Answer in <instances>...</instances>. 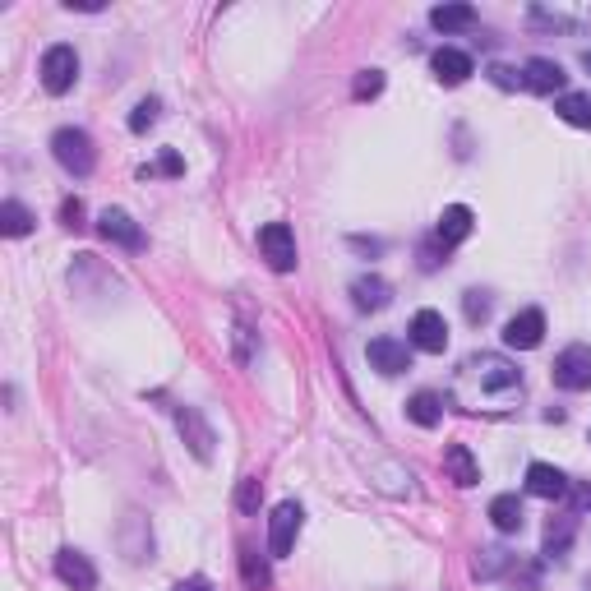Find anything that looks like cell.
I'll return each mask as SVG.
<instances>
[{
  "label": "cell",
  "instance_id": "cell-1",
  "mask_svg": "<svg viewBox=\"0 0 591 591\" xmlns=\"http://www.w3.org/2000/svg\"><path fill=\"white\" fill-rule=\"evenodd\" d=\"M522 398V370L499 351H471L453 374V402L462 411H508Z\"/></svg>",
  "mask_w": 591,
  "mask_h": 591
},
{
  "label": "cell",
  "instance_id": "cell-2",
  "mask_svg": "<svg viewBox=\"0 0 591 591\" xmlns=\"http://www.w3.org/2000/svg\"><path fill=\"white\" fill-rule=\"evenodd\" d=\"M51 153H56V162H61L70 176H93V167H97L93 139H88L84 130H74V125L51 134Z\"/></svg>",
  "mask_w": 591,
  "mask_h": 591
},
{
  "label": "cell",
  "instance_id": "cell-3",
  "mask_svg": "<svg viewBox=\"0 0 591 591\" xmlns=\"http://www.w3.org/2000/svg\"><path fill=\"white\" fill-rule=\"evenodd\" d=\"M74 79H79V56H74V47H65V42H56V47L42 51V88L47 93H70Z\"/></svg>",
  "mask_w": 591,
  "mask_h": 591
},
{
  "label": "cell",
  "instance_id": "cell-4",
  "mask_svg": "<svg viewBox=\"0 0 591 591\" xmlns=\"http://www.w3.org/2000/svg\"><path fill=\"white\" fill-rule=\"evenodd\" d=\"M301 504L296 499H287V504L273 508V518H268V555L282 559L291 555V545H296V531H301Z\"/></svg>",
  "mask_w": 591,
  "mask_h": 591
},
{
  "label": "cell",
  "instance_id": "cell-5",
  "mask_svg": "<svg viewBox=\"0 0 591 591\" xmlns=\"http://www.w3.org/2000/svg\"><path fill=\"white\" fill-rule=\"evenodd\" d=\"M259 250H264L273 273H291V268H296V236H291L287 222H268V227L259 231Z\"/></svg>",
  "mask_w": 591,
  "mask_h": 591
},
{
  "label": "cell",
  "instance_id": "cell-6",
  "mask_svg": "<svg viewBox=\"0 0 591 591\" xmlns=\"http://www.w3.org/2000/svg\"><path fill=\"white\" fill-rule=\"evenodd\" d=\"M555 384L568 388V393H582L591 388V347H564L555 356Z\"/></svg>",
  "mask_w": 591,
  "mask_h": 591
},
{
  "label": "cell",
  "instance_id": "cell-7",
  "mask_svg": "<svg viewBox=\"0 0 591 591\" xmlns=\"http://www.w3.org/2000/svg\"><path fill=\"white\" fill-rule=\"evenodd\" d=\"M176 425H181V435H185V444H190L194 458L199 462L213 458V444H218V439H213V425L204 421V411L199 407H176Z\"/></svg>",
  "mask_w": 591,
  "mask_h": 591
},
{
  "label": "cell",
  "instance_id": "cell-8",
  "mask_svg": "<svg viewBox=\"0 0 591 591\" xmlns=\"http://www.w3.org/2000/svg\"><path fill=\"white\" fill-rule=\"evenodd\" d=\"M411 347L416 351H430V356H439V351L448 347V324L439 310H416L411 314Z\"/></svg>",
  "mask_w": 591,
  "mask_h": 591
},
{
  "label": "cell",
  "instance_id": "cell-9",
  "mask_svg": "<svg viewBox=\"0 0 591 591\" xmlns=\"http://www.w3.org/2000/svg\"><path fill=\"white\" fill-rule=\"evenodd\" d=\"M541 338H545V314L541 310H518L504 324V347H513V351L541 347Z\"/></svg>",
  "mask_w": 591,
  "mask_h": 591
},
{
  "label": "cell",
  "instance_id": "cell-10",
  "mask_svg": "<svg viewBox=\"0 0 591 591\" xmlns=\"http://www.w3.org/2000/svg\"><path fill=\"white\" fill-rule=\"evenodd\" d=\"M365 361L374 365L379 374H402V370H411V347L407 342H398V338H374L370 347H365Z\"/></svg>",
  "mask_w": 591,
  "mask_h": 591
},
{
  "label": "cell",
  "instance_id": "cell-11",
  "mask_svg": "<svg viewBox=\"0 0 591 591\" xmlns=\"http://www.w3.org/2000/svg\"><path fill=\"white\" fill-rule=\"evenodd\" d=\"M97 231H102L107 241L125 245V250H144V231H139V222H134L125 208H102V218H97Z\"/></svg>",
  "mask_w": 591,
  "mask_h": 591
},
{
  "label": "cell",
  "instance_id": "cell-12",
  "mask_svg": "<svg viewBox=\"0 0 591 591\" xmlns=\"http://www.w3.org/2000/svg\"><path fill=\"white\" fill-rule=\"evenodd\" d=\"M564 65L550 61V56H531L527 65H522V88H531V93H559L564 88Z\"/></svg>",
  "mask_w": 591,
  "mask_h": 591
},
{
  "label": "cell",
  "instance_id": "cell-13",
  "mask_svg": "<svg viewBox=\"0 0 591 591\" xmlns=\"http://www.w3.org/2000/svg\"><path fill=\"white\" fill-rule=\"evenodd\" d=\"M56 578H61L70 591H93L97 568L88 564V555H79V550H61V555H56Z\"/></svg>",
  "mask_w": 591,
  "mask_h": 591
},
{
  "label": "cell",
  "instance_id": "cell-14",
  "mask_svg": "<svg viewBox=\"0 0 591 591\" xmlns=\"http://www.w3.org/2000/svg\"><path fill=\"white\" fill-rule=\"evenodd\" d=\"M435 79L439 84H448V88H458V84H467L471 74H476V65H471V56L467 51H458V47H439L435 51Z\"/></svg>",
  "mask_w": 591,
  "mask_h": 591
},
{
  "label": "cell",
  "instance_id": "cell-15",
  "mask_svg": "<svg viewBox=\"0 0 591 591\" xmlns=\"http://www.w3.org/2000/svg\"><path fill=\"white\" fill-rule=\"evenodd\" d=\"M471 227H476V213H471L467 204H448L444 213H439V227H435V236L444 241V250L448 245H462L471 236Z\"/></svg>",
  "mask_w": 591,
  "mask_h": 591
},
{
  "label": "cell",
  "instance_id": "cell-16",
  "mask_svg": "<svg viewBox=\"0 0 591 591\" xmlns=\"http://www.w3.org/2000/svg\"><path fill=\"white\" fill-rule=\"evenodd\" d=\"M527 490L536 499H564L568 495V481H564V471L550 467V462H531V467H527Z\"/></svg>",
  "mask_w": 591,
  "mask_h": 591
},
{
  "label": "cell",
  "instance_id": "cell-17",
  "mask_svg": "<svg viewBox=\"0 0 591 591\" xmlns=\"http://www.w3.org/2000/svg\"><path fill=\"white\" fill-rule=\"evenodd\" d=\"M444 471H448V481L462 485V490L481 481V467H476V458H471L467 444H448L444 448Z\"/></svg>",
  "mask_w": 591,
  "mask_h": 591
},
{
  "label": "cell",
  "instance_id": "cell-18",
  "mask_svg": "<svg viewBox=\"0 0 591 591\" xmlns=\"http://www.w3.org/2000/svg\"><path fill=\"white\" fill-rule=\"evenodd\" d=\"M351 301L361 305V310H384V305L393 301V287H388L379 273H365V278L351 282Z\"/></svg>",
  "mask_w": 591,
  "mask_h": 591
},
{
  "label": "cell",
  "instance_id": "cell-19",
  "mask_svg": "<svg viewBox=\"0 0 591 591\" xmlns=\"http://www.w3.org/2000/svg\"><path fill=\"white\" fill-rule=\"evenodd\" d=\"M430 24H435L439 33H467V28H476V10H471V5H435V10H430Z\"/></svg>",
  "mask_w": 591,
  "mask_h": 591
},
{
  "label": "cell",
  "instance_id": "cell-20",
  "mask_svg": "<svg viewBox=\"0 0 591 591\" xmlns=\"http://www.w3.org/2000/svg\"><path fill=\"white\" fill-rule=\"evenodd\" d=\"M490 522H495L504 536L522 531V499L518 495H495L490 499Z\"/></svg>",
  "mask_w": 591,
  "mask_h": 591
},
{
  "label": "cell",
  "instance_id": "cell-21",
  "mask_svg": "<svg viewBox=\"0 0 591 591\" xmlns=\"http://www.w3.org/2000/svg\"><path fill=\"white\" fill-rule=\"evenodd\" d=\"M407 416L421 425V430H435V425L444 421V398H439V393H416V398L407 402Z\"/></svg>",
  "mask_w": 591,
  "mask_h": 591
},
{
  "label": "cell",
  "instance_id": "cell-22",
  "mask_svg": "<svg viewBox=\"0 0 591 591\" xmlns=\"http://www.w3.org/2000/svg\"><path fill=\"white\" fill-rule=\"evenodd\" d=\"M555 111H559V121L578 125V130H591V93H559Z\"/></svg>",
  "mask_w": 591,
  "mask_h": 591
},
{
  "label": "cell",
  "instance_id": "cell-23",
  "mask_svg": "<svg viewBox=\"0 0 591 591\" xmlns=\"http://www.w3.org/2000/svg\"><path fill=\"white\" fill-rule=\"evenodd\" d=\"M241 573H245V587H250V591H268V587H273V573H268L264 555L250 550V545L241 550Z\"/></svg>",
  "mask_w": 591,
  "mask_h": 591
},
{
  "label": "cell",
  "instance_id": "cell-24",
  "mask_svg": "<svg viewBox=\"0 0 591 591\" xmlns=\"http://www.w3.org/2000/svg\"><path fill=\"white\" fill-rule=\"evenodd\" d=\"M0 231H5V236H28V231H33V213H28L19 199H5V208H0Z\"/></svg>",
  "mask_w": 591,
  "mask_h": 591
},
{
  "label": "cell",
  "instance_id": "cell-25",
  "mask_svg": "<svg viewBox=\"0 0 591 591\" xmlns=\"http://www.w3.org/2000/svg\"><path fill=\"white\" fill-rule=\"evenodd\" d=\"M513 564V555H508V550H481V559H476V578H499V573H504V568Z\"/></svg>",
  "mask_w": 591,
  "mask_h": 591
},
{
  "label": "cell",
  "instance_id": "cell-26",
  "mask_svg": "<svg viewBox=\"0 0 591 591\" xmlns=\"http://www.w3.org/2000/svg\"><path fill=\"white\" fill-rule=\"evenodd\" d=\"M157 111H162V102H157V97H144V102L134 107V116H130V130H134V134L153 130V125H157Z\"/></svg>",
  "mask_w": 591,
  "mask_h": 591
},
{
  "label": "cell",
  "instance_id": "cell-27",
  "mask_svg": "<svg viewBox=\"0 0 591 591\" xmlns=\"http://www.w3.org/2000/svg\"><path fill=\"white\" fill-rule=\"evenodd\" d=\"M384 93V74L379 70H365L361 79H356V88H351V97H356V102H365V97H379Z\"/></svg>",
  "mask_w": 591,
  "mask_h": 591
},
{
  "label": "cell",
  "instance_id": "cell-28",
  "mask_svg": "<svg viewBox=\"0 0 591 591\" xmlns=\"http://www.w3.org/2000/svg\"><path fill=\"white\" fill-rule=\"evenodd\" d=\"M568 541H573V527L564 522V527L555 531V522H550V531H545V555H550V559H559V555L568 550Z\"/></svg>",
  "mask_w": 591,
  "mask_h": 591
},
{
  "label": "cell",
  "instance_id": "cell-29",
  "mask_svg": "<svg viewBox=\"0 0 591 591\" xmlns=\"http://www.w3.org/2000/svg\"><path fill=\"white\" fill-rule=\"evenodd\" d=\"M259 499H264L259 481H241V490H236V508H241V513H254V508H259Z\"/></svg>",
  "mask_w": 591,
  "mask_h": 591
},
{
  "label": "cell",
  "instance_id": "cell-30",
  "mask_svg": "<svg viewBox=\"0 0 591 591\" xmlns=\"http://www.w3.org/2000/svg\"><path fill=\"white\" fill-rule=\"evenodd\" d=\"M485 314H490V296L485 291H467V319L471 324H485Z\"/></svg>",
  "mask_w": 591,
  "mask_h": 591
},
{
  "label": "cell",
  "instance_id": "cell-31",
  "mask_svg": "<svg viewBox=\"0 0 591 591\" xmlns=\"http://www.w3.org/2000/svg\"><path fill=\"white\" fill-rule=\"evenodd\" d=\"M61 222H65V227H84V199H65V204H61Z\"/></svg>",
  "mask_w": 591,
  "mask_h": 591
},
{
  "label": "cell",
  "instance_id": "cell-32",
  "mask_svg": "<svg viewBox=\"0 0 591 591\" xmlns=\"http://www.w3.org/2000/svg\"><path fill=\"white\" fill-rule=\"evenodd\" d=\"M490 79H495L499 88H518L522 84V74L513 70V65H490Z\"/></svg>",
  "mask_w": 591,
  "mask_h": 591
},
{
  "label": "cell",
  "instance_id": "cell-33",
  "mask_svg": "<svg viewBox=\"0 0 591 591\" xmlns=\"http://www.w3.org/2000/svg\"><path fill=\"white\" fill-rule=\"evenodd\" d=\"M157 171H162V176H181V157H176V153H162V162H157Z\"/></svg>",
  "mask_w": 591,
  "mask_h": 591
},
{
  "label": "cell",
  "instance_id": "cell-34",
  "mask_svg": "<svg viewBox=\"0 0 591 591\" xmlns=\"http://www.w3.org/2000/svg\"><path fill=\"white\" fill-rule=\"evenodd\" d=\"M176 591H213V582H208V578H185Z\"/></svg>",
  "mask_w": 591,
  "mask_h": 591
},
{
  "label": "cell",
  "instance_id": "cell-35",
  "mask_svg": "<svg viewBox=\"0 0 591 591\" xmlns=\"http://www.w3.org/2000/svg\"><path fill=\"white\" fill-rule=\"evenodd\" d=\"M582 65H587V70H591V51H587V56H582Z\"/></svg>",
  "mask_w": 591,
  "mask_h": 591
}]
</instances>
